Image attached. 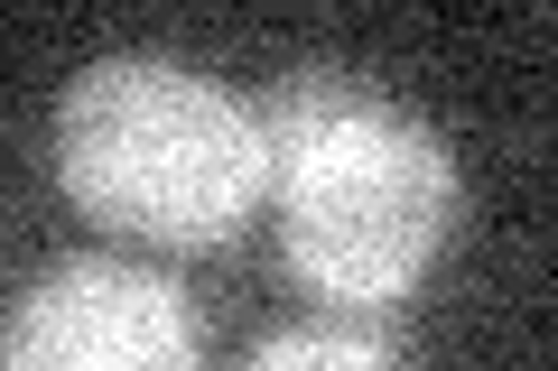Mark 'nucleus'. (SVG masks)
<instances>
[{
  "instance_id": "obj_1",
  "label": "nucleus",
  "mask_w": 558,
  "mask_h": 371,
  "mask_svg": "<svg viewBox=\"0 0 558 371\" xmlns=\"http://www.w3.org/2000/svg\"><path fill=\"white\" fill-rule=\"evenodd\" d=\"M260 196L279 205V251L336 307H391L457 242V168L354 75H279L252 102Z\"/></svg>"
},
{
  "instance_id": "obj_2",
  "label": "nucleus",
  "mask_w": 558,
  "mask_h": 371,
  "mask_svg": "<svg viewBox=\"0 0 558 371\" xmlns=\"http://www.w3.org/2000/svg\"><path fill=\"white\" fill-rule=\"evenodd\" d=\"M57 176L94 223L159 251H215L260 205L252 102L168 57H102L57 102Z\"/></svg>"
},
{
  "instance_id": "obj_3",
  "label": "nucleus",
  "mask_w": 558,
  "mask_h": 371,
  "mask_svg": "<svg viewBox=\"0 0 558 371\" xmlns=\"http://www.w3.org/2000/svg\"><path fill=\"white\" fill-rule=\"evenodd\" d=\"M0 371H196V316L140 260H57L10 307Z\"/></svg>"
},
{
  "instance_id": "obj_4",
  "label": "nucleus",
  "mask_w": 558,
  "mask_h": 371,
  "mask_svg": "<svg viewBox=\"0 0 558 371\" xmlns=\"http://www.w3.org/2000/svg\"><path fill=\"white\" fill-rule=\"evenodd\" d=\"M242 371H400V362L373 344V334H354V325H289V334H270Z\"/></svg>"
}]
</instances>
